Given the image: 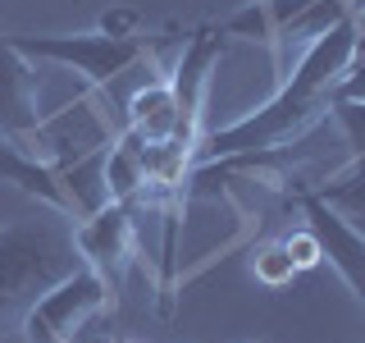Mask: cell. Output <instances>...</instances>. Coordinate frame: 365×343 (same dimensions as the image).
I'll use <instances>...</instances> for the list:
<instances>
[{
    "label": "cell",
    "mask_w": 365,
    "mask_h": 343,
    "mask_svg": "<svg viewBox=\"0 0 365 343\" xmlns=\"http://www.w3.org/2000/svg\"><path fill=\"white\" fill-rule=\"evenodd\" d=\"M361 28L356 14L338 19L324 37H315L302 55L292 60V69L279 78V91L256 106L242 119L224 124L215 133H201L197 142V165L210 160H228V156H260V151H283L288 142L306 137L319 119L329 114L338 78L347 74V64L361 55Z\"/></svg>",
    "instance_id": "cell-1"
},
{
    "label": "cell",
    "mask_w": 365,
    "mask_h": 343,
    "mask_svg": "<svg viewBox=\"0 0 365 343\" xmlns=\"http://www.w3.org/2000/svg\"><path fill=\"white\" fill-rule=\"evenodd\" d=\"M83 266L73 220L46 206L32 220L0 224V343L23 329L28 307Z\"/></svg>",
    "instance_id": "cell-2"
},
{
    "label": "cell",
    "mask_w": 365,
    "mask_h": 343,
    "mask_svg": "<svg viewBox=\"0 0 365 343\" xmlns=\"http://www.w3.org/2000/svg\"><path fill=\"white\" fill-rule=\"evenodd\" d=\"M9 41L19 46L28 60L64 64L73 74H83L87 91H110L128 74L133 64L146 60L142 37H110V32H60V37H37V32H9Z\"/></svg>",
    "instance_id": "cell-3"
},
{
    "label": "cell",
    "mask_w": 365,
    "mask_h": 343,
    "mask_svg": "<svg viewBox=\"0 0 365 343\" xmlns=\"http://www.w3.org/2000/svg\"><path fill=\"white\" fill-rule=\"evenodd\" d=\"M114 297L119 293H114L96 270L78 266L68 279H60L46 297H37V302L28 307V316H23V339L28 343H78L83 325L91 316L110 312Z\"/></svg>",
    "instance_id": "cell-4"
},
{
    "label": "cell",
    "mask_w": 365,
    "mask_h": 343,
    "mask_svg": "<svg viewBox=\"0 0 365 343\" xmlns=\"http://www.w3.org/2000/svg\"><path fill=\"white\" fill-rule=\"evenodd\" d=\"M292 197H297V206H302V215H306V229H311L315 243H319V257L342 274V284L356 293V302L365 312V229H356L334 202L319 197L311 183L292 179Z\"/></svg>",
    "instance_id": "cell-5"
},
{
    "label": "cell",
    "mask_w": 365,
    "mask_h": 343,
    "mask_svg": "<svg viewBox=\"0 0 365 343\" xmlns=\"http://www.w3.org/2000/svg\"><path fill=\"white\" fill-rule=\"evenodd\" d=\"M137 202H106L96 215L73 224L78 234V252H83V266H91L101 279L119 293L123 274H128L133 257H137V220H133Z\"/></svg>",
    "instance_id": "cell-6"
},
{
    "label": "cell",
    "mask_w": 365,
    "mask_h": 343,
    "mask_svg": "<svg viewBox=\"0 0 365 343\" xmlns=\"http://www.w3.org/2000/svg\"><path fill=\"white\" fill-rule=\"evenodd\" d=\"M41 124H46V110H41L37 60H28L9 41V32H0V137L32 151Z\"/></svg>",
    "instance_id": "cell-7"
},
{
    "label": "cell",
    "mask_w": 365,
    "mask_h": 343,
    "mask_svg": "<svg viewBox=\"0 0 365 343\" xmlns=\"http://www.w3.org/2000/svg\"><path fill=\"white\" fill-rule=\"evenodd\" d=\"M224 37H215L210 23L197 32H187V41H182V60L178 69L169 74V83H174L178 91V137L174 142L182 146V151H192V160H197V142H201V106H205V87H210V69L220 64L224 55Z\"/></svg>",
    "instance_id": "cell-8"
},
{
    "label": "cell",
    "mask_w": 365,
    "mask_h": 343,
    "mask_svg": "<svg viewBox=\"0 0 365 343\" xmlns=\"http://www.w3.org/2000/svg\"><path fill=\"white\" fill-rule=\"evenodd\" d=\"M178 91L169 78H146L142 87L128 96L123 106V129L137 133L146 146H160V142H174L178 137Z\"/></svg>",
    "instance_id": "cell-9"
},
{
    "label": "cell",
    "mask_w": 365,
    "mask_h": 343,
    "mask_svg": "<svg viewBox=\"0 0 365 343\" xmlns=\"http://www.w3.org/2000/svg\"><path fill=\"white\" fill-rule=\"evenodd\" d=\"M0 183H14L19 192L37 197L41 206L68 215V202H64V188H60V169L46 165L41 156H32L28 146L9 142V137H0Z\"/></svg>",
    "instance_id": "cell-10"
},
{
    "label": "cell",
    "mask_w": 365,
    "mask_h": 343,
    "mask_svg": "<svg viewBox=\"0 0 365 343\" xmlns=\"http://www.w3.org/2000/svg\"><path fill=\"white\" fill-rule=\"evenodd\" d=\"M329 114L338 119V129L351 146V169L342 179H361L365 174V101H329Z\"/></svg>",
    "instance_id": "cell-11"
},
{
    "label": "cell",
    "mask_w": 365,
    "mask_h": 343,
    "mask_svg": "<svg viewBox=\"0 0 365 343\" xmlns=\"http://www.w3.org/2000/svg\"><path fill=\"white\" fill-rule=\"evenodd\" d=\"M251 274H256L265 289H283V284L297 279V266H292V257H288V247H283V243H269V247L256 252V261H251Z\"/></svg>",
    "instance_id": "cell-12"
},
{
    "label": "cell",
    "mask_w": 365,
    "mask_h": 343,
    "mask_svg": "<svg viewBox=\"0 0 365 343\" xmlns=\"http://www.w3.org/2000/svg\"><path fill=\"white\" fill-rule=\"evenodd\" d=\"M324 202H334L338 211H351V215H365V174L361 179H334L324 188H315Z\"/></svg>",
    "instance_id": "cell-13"
},
{
    "label": "cell",
    "mask_w": 365,
    "mask_h": 343,
    "mask_svg": "<svg viewBox=\"0 0 365 343\" xmlns=\"http://www.w3.org/2000/svg\"><path fill=\"white\" fill-rule=\"evenodd\" d=\"M283 247H288V257H292L297 274L324 261V257H319V243H315V234H311V229H302V234H288V238H283Z\"/></svg>",
    "instance_id": "cell-14"
},
{
    "label": "cell",
    "mask_w": 365,
    "mask_h": 343,
    "mask_svg": "<svg viewBox=\"0 0 365 343\" xmlns=\"http://www.w3.org/2000/svg\"><path fill=\"white\" fill-rule=\"evenodd\" d=\"M96 343H137V339H119V334H110V339H96Z\"/></svg>",
    "instance_id": "cell-15"
},
{
    "label": "cell",
    "mask_w": 365,
    "mask_h": 343,
    "mask_svg": "<svg viewBox=\"0 0 365 343\" xmlns=\"http://www.w3.org/2000/svg\"><path fill=\"white\" fill-rule=\"evenodd\" d=\"M256 343H269V339H256Z\"/></svg>",
    "instance_id": "cell-16"
}]
</instances>
